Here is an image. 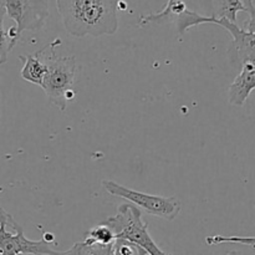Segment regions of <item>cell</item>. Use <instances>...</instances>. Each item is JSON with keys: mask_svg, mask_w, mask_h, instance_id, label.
I'll use <instances>...</instances> for the list:
<instances>
[{"mask_svg": "<svg viewBox=\"0 0 255 255\" xmlns=\"http://www.w3.org/2000/svg\"><path fill=\"white\" fill-rule=\"evenodd\" d=\"M27 255H34V254H27ZM61 255H91V253H90L89 247L82 242V243H76L72 248H70L67 252H64Z\"/></svg>", "mask_w": 255, "mask_h": 255, "instance_id": "18", "label": "cell"}, {"mask_svg": "<svg viewBox=\"0 0 255 255\" xmlns=\"http://www.w3.org/2000/svg\"><path fill=\"white\" fill-rule=\"evenodd\" d=\"M115 241H116L115 232L107 224L104 223L90 229L86 233V238H85L84 243L86 246H95V244L109 246V244L115 243Z\"/></svg>", "mask_w": 255, "mask_h": 255, "instance_id": "12", "label": "cell"}, {"mask_svg": "<svg viewBox=\"0 0 255 255\" xmlns=\"http://www.w3.org/2000/svg\"><path fill=\"white\" fill-rule=\"evenodd\" d=\"M216 24L228 30L233 37V49L242 65L246 62H255V32L239 27L236 22L227 19H217L213 16H202L201 24Z\"/></svg>", "mask_w": 255, "mask_h": 255, "instance_id": "7", "label": "cell"}, {"mask_svg": "<svg viewBox=\"0 0 255 255\" xmlns=\"http://www.w3.org/2000/svg\"><path fill=\"white\" fill-rule=\"evenodd\" d=\"M10 214L0 207V255H61L64 252H56L51 247L54 236L47 238L45 234L40 241H30L24 236L22 228L16 224L15 233L7 231Z\"/></svg>", "mask_w": 255, "mask_h": 255, "instance_id": "6", "label": "cell"}, {"mask_svg": "<svg viewBox=\"0 0 255 255\" xmlns=\"http://www.w3.org/2000/svg\"><path fill=\"white\" fill-rule=\"evenodd\" d=\"M90 249L91 255H115L114 254V243L109 244V246H87Z\"/></svg>", "mask_w": 255, "mask_h": 255, "instance_id": "17", "label": "cell"}, {"mask_svg": "<svg viewBox=\"0 0 255 255\" xmlns=\"http://www.w3.org/2000/svg\"><path fill=\"white\" fill-rule=\"evenodd\" d=\"M206 243L209 246H216V244L223 243H237L244 244V246L255 247V237H223V236H214L208 237L206 239Z\"/></svg>", "mask_w": 255, "mask_h": 255, "instance_id": "13", "label": "cell"}, {"mask_svg": "<svg viewBox=\"0 0 255 255\" xmlns=\"http://www.w3.org/2000/svg\"><path fill=\"white\" fill-rule=\"evenodd\" d=\"M102 186L111 196L126 199L141 212L159 217L166 221H174L182 209L181 201L176 197H162L143 193L107 179L102 181Z\"/></svg>", "mask_w": 255, "mask_h": 255, "instance_id": "5", "label": "cell"}, {"mask_svg": "<svg viewBox=\"0 0 255 255\" xmlns=\"http://www.w3.org/2000/svg\"><path fill=\"white\" fill-rule=\"evenodd\" d=\"M4 7L0 6V65L5 64L7 60V54L10 51V41L7 36V31L4 30V17H5Z\"/></svg>", "mask_w": 255, "mask_h": 255, "instance_id": "14", "label": "cell"}, {"mask_svg": "<svg viewBox=\"0 0 255 255\" xmlns=\"http://www.w3.org/2000/svg\"><path fill=\"white\" fill-rule=\"evenodd\" d=\"M61 45V40L56 39L44 46V56L46 62V74L42 80L41 89L47 99L60 111L67 109V104L75 97V74L77 62L74 56H59L55 49Z\"/></svg>", "mask_w": 255, "mask_h": 255, "instance_id": "2", "label": "cell"}, {"mask_svg": "<svg viewBox=\"0 0 255 255\" xmlns=\"http://www.w3.org/2000/svg\"><path fill=\"white\" fill-rule=\"evenodd\" d=\"M62 24L75 37L114 35L119 29L117 0H56Z\"/></svg>", "mask_w": 255, "mask_h": 255, "instance_id": "1", "label": "cell"}, {"mask_svg": "<svg viewBox=\"0 0 255 255\" xmlns=\"http://www.w3.org/2000/svg\"><path fill=\"white\" fill-rule=\"evenodd\" d=\"M0 6L4 7L5 14L15 21V26L7 31L10 50L17 44L22 32L39 31L49 17V7L46 0H0Z\"/></svg>", "mask_w": 255, "mask_h": 255, "instance_id": "4", "label": "cell"}, {"mask_svg": "<svg viewBox=\"0 0 255 255\" xmlns=\"http://www.w3.org/2000/svg\"><path fill=\"white\" fill-rule=\"evenodd\" d=\"M2 191H4V188H2V187H0V193H1Z\"/></svg>", "mask_w": 255, "mask_h": 255, "instance_id": "19", "label": "cell"}, {"mask_svg": "<svg viewBox=\"0 0 255 255\" xmlns=\"http://www.w3.org/2000/svg\"><path fill=\"white\" fill-rule=\"evenodd\" d=\"M19 59L22 61V69L20 72L22 79L41 87L42 80L46 74L44 47L31 55H20Z\"/></svg>", "mask_w": 255, "mask_h": 255, "instance_id": "9", "label": "cell"}, {"mask_svg": "<svg viewBox=\"0 0 255 255\" xmlns=\"http://www.w3.org/2000/svg\"><path fill=\"white\" fill-rule=\"evenodd\" d=\"M214 11L211 16L217 19H227L237 24V14L246 11V5L242 0H209Z\"/></svg>", "mask_w": 255, "mask_h": 255, "instance_id": "11", "label": "cell"}, {"mask_svg": "<svg viewBox=\"0 0 255 255\" xmlns=\"http://www.w3.org/2000/svg\"><path fill=\"white\" fill-rule=\"evenodd\" d=\"M105 224L116 234V239H124L137 247V255H168L164 253L148 233V224L142 221V212L133 204H121L117 214L110 217Z\"/></svg>", "mask_w": 255, "mask_h": 255, "instance_id": "3", "label": "cell"}, {"mask_svg": "<svg viewBox=\"0 0 255 255\" xmlns=\"http://www.w3.org/2000/svg\"><path fill=\"white\" fill-rule=\"evenodd\" d=\"M187 9H188V7H187L184 0H168L166 6H164L159 12L141 16L138 25L139 26H146V25L149 24L162 25L164 24V22L172 21V20L174 21L176 17L178 16V15H181L182 12L186 11Z\"/></svg>", "mask_w": 255, "mask_h": 255, "instance_id": "10", "label": "cell"}, {"mask_svg": "<svg viewBox=\"0 0 255 255\" xmlns=\"http://www.w3.org/2000/svg\"><path fill=\"white\" fill-rule=\"evenodd\" d=\"M246 11L249 14V20L246 21V30L255 32V6L253 0H247Z\"/></svg>", "mask_w": 255, "mask_h": 255, "instance_id": "16", "label": "cell"}, {"mask_svg": "<svg viewBox=\"0 0 255 255\" xmlns=\"http://www.w3.org/2000/svg\"><path fill=\"white\" fill-rule=\"evenodd\" d=\"M137 254V247L124 239H116L114 243L115 255H133Z\"/></svg>", "mask_w": 255, "mask_h": 255, "instance_id": "15", "label": "cell"}, {"mask_svg": "<svg viewBox=\"0 0 255 255\" xmlns=\"http://www.w3.org/2000/svg\"><path fill=\"white\" fill-rule=\"evenodd\" d=\"M255 89V62H246L242 71L228 89V101L232 106L242 107Z\"/></svg>", "mask_w": 255, "mask_h": 255, "instance_id": "8", "label": "cell"}]
</instances>
